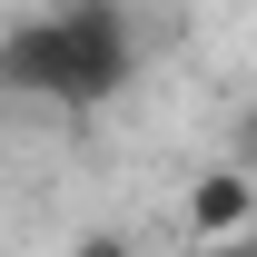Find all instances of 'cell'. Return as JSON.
<instances>
[{
    "mask_svg": "<svg viewBox=\"0 0 257 257\" xmlns=\"http://www.w3.org/2000/svg\"><path fill=\"white\" fill-rule=\"evenodd\" d=\"M139 69L119 0H60L50 10V109H109Z\"/></svg>",
    "mask_w": 257,
    "mask_h": 257,
    "instance_id": "1",
    "label": "cell"
},
{
    "mask_svg": "<svg viewBox=\"0 0 257 257\" xmlns=\"http://www.w3.org/2000/svg\"><path fill=\"white\" fill-rule=\"evenodd\" d=\"M247 218H257L247 168H208V178H188V227H198V247H227V237H247Z\"/></svg>",
    "mask_w": 257,
    "mask_h": 257,
    "instance_id": "2",
    "label": "cell"
},
{
    "mask_svg": "<svg viewBox=\"0 0 257 257\" xmlns=\"http://www.w3.org/2000/svg\"><path fill=\"white\" fill-rule=\"evenodd\" d=\"M69 257H139V247H128L119 227H89V237H79V247H69Z\"/></svg>",
    "mask_w": 257,
    "mask_h": 257,
    "instance_id": "3",
    "label": "cell"
},
{
    "mask_svg": "<svg viewBox=\"0 0 257 257\" xmlns=\"http://www.w3.org/2000/svg\"><path fill=\"white\" fill-rule=\"evenodd\" d=\"M237 159L257 168V99H247V109H237Z\"/></svg>",
    "mask_w": 257,
    "mask_h": 257,
    "instance_id": "4",
    "label": "cell"
},
{
    "mask_svg": "<svg viewBox=\"0 0 257 257\" xmlns=\"http://www.w3.org/2000/svg\"><path fill=\"white\" fill-rule=\"evenodd\" d=\"M208 257H257V227H247V237H227V247H208Z\"/></svg>",
    "mask_w": 257,
    "mask_h": 257,
    "instance_id": "5",
    "label": "cell"
}]
</instances>
